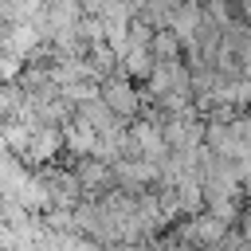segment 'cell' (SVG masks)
<instances>
[{"label": "cell", "mask_w": 251, "mask_h": 251, "mask_svg": "<svg viewBox=\"0 0 251 251\" xmlns=\"http://www.w3.org/2000/svg\"><path fill=\"white\" fill-rule=\"evenodd\" d=\"M67 153V145H63V126H39L35 133H31V145H27V153L20 157L27 169H43V165H55L59 157Z\"/></svg>", "instance_id": "6"}, {"label": "cell", "mask_w": 251, "mask_h": 251, "mask_svg": "<svg viewBox=\"0 0 251 251\" xmlns=\"http://www.w3.org/2000/svg\"><path fill=\"white\" fill-rule=\"evenodd\" d=\"M102 98H106V106L118 114V118H126V122H133L137 114H141V86L133 82V78H126V75H110V78H102Z\"/></svg>", "instance_id": "4"}, {"label": "cell", "mask_w": 251, "mask_h": 251, "mask_svg": "<svg viewBox=\"0 0 251 251\" xmlns=\"http://www.w3.org/2000/svg\"><path fill=\"white\" fill-rule=\"evenodd\" d=\"M231 227H235V224H227V220H220L216 212L204 208V212H196V216H184V224H176V235H180L184 243H192L196 251H204V247L224 243Z\"/></svg>", "instance_id": "1"}, {"label": "cell", "mask_w": 251, "mask_h": 251, "mask_svg": "<svg viewBox=\"0 0 251 251\" xmlns=\"http://www.w3.org/2000/svg\"><path fill=\"white\" fill-rule=\"evenodd\" d=\"M63 145H67L63 157H90V153L98 149V129L86 126L82 118H71V122L63 126Z\"/></svg>", "instance_id": "7"}, {"label": "cell", "mask_w": 251, "mask_h": 251, "mask_svg": "<svg viewBox=\"0 0 251 251\" xmlns=\"http://www.w3.org/2000/svg\"><path fill=\"white\" fill-rule=\"evenodd\" d=\"M4 27H8V24H0V31H4Z\"/></svg>", "instance_id": "14"}, {"label": "cell", "mask_w": 251, "mask_h": 251, "mask_svg": "<svg viewBox=\"0 0 251 251\" xmlns=\"http://www.w3.org/2000/svg\"><path fill=\"white\" fill-rule=\"evenodd\" d=\"M153 67H157V59H153L149 47H129V51L122 55V63H118V75H126V78H133V82H145V78L153 75Z\"/></svg>", "instance_id": "8"}, {"label": "cell", "mask_w": 251, "mask_h": 251, "mask_svg": "<svg viewBox=\"0 0 251 251\" xmlns=\"http://www.w3.org/2000/svg\"><path fill=\"white\" fill-rule=\"evenodd\" d=\"M114 180L118 188L126 192H149L161 184V161H149V157H118L114 161Z\"/></svg>", "instance_id": "2"}, {"label": "cell", "mask_w": 251, "mask_h": 251, "mask_svg": "<svg viewBox=\"0 0 251 251\" xmlns=\"http://www.w3.org/2000/svg\"><path fill=\"white\" fill-rule=\"evenodd\" d=\"M24 59L20 55H12V51H4L0 47V82H20V75H24Z\"/></svg>", "instance_id": "11"}, {"label": "cell", "mask_w": 251, "mask_h": 251, "mask_svg": "<svg viewBox=\"0 0 251 251\" xmlns=\"http://www.w3.org/2000/svg\"><path fill=\"white\" fill-rule=\"evenodd\" d=\"M71 169H75V176H78V184H82V196H90V200H102L110 188H118L114 165L102 161V157H94V153H90V157H75Z\"/></svg>", "instance_id": "3"}, {"label": "cell", "mask_w": 251, "mask_h": 251, "mask_svg": "<svg viewBox=\"0 0 251 251\" xmlns=\"http://www.w3.org/2000/svg\"><path fill=\"white\" fill-rule=\"evenodd\" d=\"M35 129H39V126H31V122L4 118V145H8V153L24 157V153H27V145H31V133H35Z\"/></svg>", "instance_id": "10"}, {"label": "cell", "mask_w": 251, "mask_h": 251, "mask_svg": "<svg viewBox=\"0 0 251 251\" xmlns=\"http://www.w3.org/2000/svg\"><path fill=\"white\" fill-rule=\"evenodd\" d=\"M43 43H47V35H43V27H39L35 20H16V24H8V27L0 31V47L12 51V55H20L24 63H31Z\"/></svg>", "instance_id": "5"}, {"label": "cell", "mask_w": 251, "mask_h": 251, "mask_svg": "<svg viewBox=\"0 0 251 251\" xmlns=\"http://www.w3.org/2000/svg\"><path fill=\"white\" fill-rule=\"evenodd\" d=\"M149 51H153L157 63H180V59H184V43H180V35H176L173 27H157Z\"/></svg>", "instance_id": "9"}, {"label": "cell", "mask_w": 251, "mask_h": 251, "mask_svg": "<svg viewBox=\"0 0 251 251\" xmlns=\"http://www.w3.org/2000/svg\"><path fill=\"white\" fill-rule=\"evenodd\" d=\"M239 16H243V20L251 24V0H239Z\"/></svg>", "instance_id": "13"}, {"label": "cell", "mask_w": 251, "mask_h": 251, "mask_svg": "<svg viewBox=\"0 0 251 251\" xmlns=\"http://www.w3.org/2000/svg\"><path fill=\"white\" fill-rule=\"evenodd\" d=\"M153 31H157L153 24H145L141 16H133L129 20V47H149L153 43Z\"/></svg>", "instance_id": "12"}]
</instances>
